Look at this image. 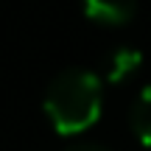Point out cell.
Returning a JSON list of instances; mask_svg holds the SVG:
<instances>
[{"label": "cell", "instance_id": "5", "mask_svg": "<svg viewBox=\"0 0 151 151\" xmlns=\"http://www.w3.org/2000/svg\"><path fill=\"white\" fill-rule=\"evenodd\" d=\"M62 151H109L106 146H98V143H70Z\"/></svg>", "mask_w": 151, "mask_h": 151}, {"label": "cell", "instance_id": "2", "mask_svg": "<svg viewBox=\"0 0 151 151\" xmlns=\"http://www.w3.org/2000/svg\"><path fill=\"white\" fill-rule=\"evenodd\" d=\"M143 65V53L132 45H118L101 59V78L109 84H120V81L132 78Z\"/></svg>", "mask_w": 151, "mask_h": 151}, {"label": "cell", "instance_id": "3", "mask_svg": "<svg viewBox=\"0 0 151 151\" xmlns=\"http://www.w3.org/2000/svg\"><path fill=\"white\" fill-rule=\"evenodd\" d=\"M81 9L90 20L104 25H120L129 22L137 11V0H81Z\"/></svg>", "mask_w": 151, "mask_h": 151}, {"label": "cell", "instance_id": "4", "mask_svg": "<svg viewBox=\"0 0 151 151\" xmlns=\"http://www.w3.org/2000/svg\"><path fill=\"white\" fill-rule=\"evenodd\" d=\"M129 126L143 146H151V84H146L140 90V95L132 101Z\"/></svg>", "mask_w": 151, "mask_h": 151}, {"label": "cell", "instance_id": "1", "mask_svg": "<svg viewBox=\"0 0 151 151\" xmlns=\"http://www.w3.org/2000/svg\"><path fill=\"white\" fill-rule=\"evenodd\" d=\"M104 106V78L87 67H67L45 90V115L59 134H78L98 120Z\"/></svg>", "mask_w": 151, "mask_h": 151}]
</instances>
